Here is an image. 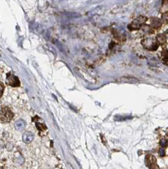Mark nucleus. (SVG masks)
I'll return each mask as SVG.
<instances>
[{"mask_svg":"<svg viewBox=\"0 0 168 169\" xmlns=\"http://www.w3.org/2000/svg\"><path fill=\"white\" fill-rule=\"evenodd\" d=\"M143 47L149 50H156L158 48V42L153 38H146L141 41Z\"/></svg>","mask_w":168,"mask_h":169,"instance_id":"nucleus-1","label":"nucleus"},{"mask_svg":"<svg viewBox=\"0 0 168 169\" xmlns=\"http://www.w3.org/2000/svg\"><path fill=\"white\" fill-rule=\"evenodd\" d=\"M14 113L11 109L7 107L2 108L1 110V120L2 122L8 123L14 117Z\"/></svg>","mask_w":168,"mask_h":169,"instance_id":"nucleus-2","label":"nucleus"},{"mask_svg":"<svg viewBox=\"0 0 168 169\" xmlns=\"http://www.w3.org/2000/svg\"><path fill=\"white\" fill-rule=\"evenodd\" d=\"M147 18L144 16H140L133 21V22L129 26V29L130 30H135L140 29L141 25H143L147 20Z\"/></svg>","mask_w":168,"mask_h":169,"instance_id":"nucleus-3","label":"nucleus"},{"mask_svg":"<svg viewBox=\"0 0 168 169\" xmlns=\"http://www.w3.org/2000/svg\"><path fill=\"white\" fill-rule=\"evenodd\" d=\"M146 164L147 166L150 168H157L158 166L156 162V158L152 154H148L146 158Z\"/></svg>","mask_w":168,"mask_h":169,"instance_id":"nucleus-4","label":"nucleus"},{"mask_svg":"<svg viewBox=\"0 0 168 169\" xmlns=\"http://www.w3.org/2000/svg\"><path fill=\"white\" fill-rule=\"evenodd\" d=\"M7 80L10 85L12 87H18L20 85V82L18 79V78L15 76H14L12 74L8 75L7 76Z\"/></svg>","mask_w":168,"mask_h":169,"instance_id":"nucleus-5","label":"nucleus"},{"mask_svg":"<svg viewBox=\"0 0 168 169\" xmlns=\"http://www.w3.org/2000/svg\"><path fill=\"white\" fill-rule=\"evenodd\" d=\"M151 24H152V26L153 28H159L161 27V22L158 19L153 18V19H152Z\"/></svg>","mask_w":168,"mask_h":169,"instance_id":"nucleus-6","label":"nucleus"},{"mask_svg":"<svg viewBox=\"0 0 168 169\" xmlns=\"http://www.w3.org/2000/svg\"><path fill=\"white\" fill-rule=\"evenodd\" d=\"M32 134L29 132H26L25 134H24V140L25 142H30L31 140H32Z\"/></svg>","mask_w":168,"mask_h":169,"instance_id":"nucleus-7","label":"nucleus"},{"mask_svg":"<svg viewBox=\"0 0 168 169\" xmlns=\"http://www.w3.org/2000/svg\"><path fill=\"white\" fill-rule=\"evenodd\" d=\"M157 40H158V42L162 44L164 43L166 41V37L164 36V35L163 34H159L157 36Z\"/></svg>","mask_w":168,"mask_h":169,"instance_id":"nucleus-8","label":"nucleus"},{"mask_svg":"<svg viewBox=\"0 0 168 169\" xmlns=\"http://www.w3.org/2000/svg\"><path fill=\"white\" fill-rule=\"evenodd\" d=\"M162 20L164 23H168V12H166L162 16Z\"/></svg>","mask_w":168,"mask_h":169,"instance_id":"nucleus-9","label":"nucleus"},{"mask_svg":"<svg viewBox=\"0 0 168 169\" xmlns=\"http://www.w3.org/2000/svg\"><path fill=\"white\" fill-rule=\"evenodd\" d=\"M162 57L164 58V59H168V51L166 49H164L162 51Z\"/></svg>","mask_w":168,"mask_h":169,"instance_id":"nucleus-10","label":"nucleus"},{"mask_svg":"<svg viewBox=\"0 0 168 169\" xmlns=\"http://www.w3.org/2000/svg\"><path fill=\"white\" fill-rule=\"evenodd\" d=\"M161 145L162 147L166 146L167 145V141L166 139H162L161 142Z\"/></svg>","mask_w":168,"mask_h":169,"instance_id":"nucleus-11","label":"nucleus"},{"mask_svg":"<svg viewBox=\"0 0 168 169\" xmlns=\"http://www.w3.org/2000/svg\"><path fill=\"white\" fill-rule=\"evenodd\" d=\"M159 154L161 156V157H162V156H164L165 154V150L163 149V148H161L159 149Z\"/></svg>","mask_w":168,"mask_h":169,"instance_id":"nucleus-12","label":"nucleus"},{"mask_svg":"<svg viewBox=\"0 0 168 169\" xmlns=\"http://www.w3.org/2000/svg\"><path fill=\"white\" fill-rule=\"evenodd\" d=\"M2 91H3V83H2V82L1 83V96H2V94H3V92H2Z\"/></svg>","mask_w":168,"mask_h":169,"instance_id":"nucleus-13","label":"nucleus"},{"mask_svg":"<svg viewBox=\"0 0 168 169\" xmlns=\"http://www.w3.org/2000/svg\"><path fill=\"white\" fill-rule=\"evenodd\" d=\"M167 38H168V30H167Z\"/></svg>","mask_w":168,"mask_h":169,"instance_id":"nucleus-14","label":"nucleus"}]
</instances>
